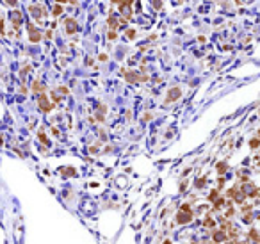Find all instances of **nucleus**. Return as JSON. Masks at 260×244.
I'll return each instance as SVG.
<instances>
[{
    "label": "nucleus",
    "mask_w": 260,
    "mask_h": 244,
    "mask_svg": "<svg viewBox=\"0 0 260 244\" xmlns=\"http://www.w3.org/2000/svg\"><path fill=\"white\" fill-rule=\"evenodd\" d=\"M212 239H214V242H225L228 239V235L225 233V230H217V232L212 233Z\"/></svg>",
    "instance_id": "nucleus-8"
},
{
    "label": "nucleus",
    "mask_w": 260,
    "mask_h": 244,
    "mask_svg": "<svg viewBox=\"0 0 260 244\" xmlns=\"http://www.w3.org/2000/svg\"><path fill=\"white\" fill-rule=\"evenodd\" d=\"M151 118H153V114L151 112H146V114H143V121H150Z\"/></svg>",
    "instance_id": "nucleus-26"
},
{
    "label": "nucleus",
    "mask_w": 260,
    "mask_h": 244,
    "mask_svg": "<svg viewBox=\"0 0 260 244\" xmlns=\"http://www.w3.org/2000/svg\"><path fill=\"white\" fill-rule=\"evenodd\" d=\"M249 239H251L253 242L258 244V242H260V233L257 232V230H251V232H249Z\"/></svg>",
    "instance_id": "nucleus-14"
},
{
    "label": "nucleus",
    "mask_w": 260,
    "mask_h": 244,
    "mask_svg": "<svg viewBox=\"0 0 260 244\" xmlns=\"http://www.w3.org/2000/svg\"><path fill=\"white\" fill-rule=\"evenodd\" d=\"M239 244H249V242H239Z\"/></svg>",
    "instance_id": "nucleus-38"
},
{
    "label": "nucleus",
    "mask_w": 260,
    "mask_h": 244,
    "mask_svg": "<svg viewBox=\"0 0 260 244\" xmlns=\"http://www.w3.org/2000/svg\"><path fill=\"white\" fill-rule=\"evenodd\" d=\"M64 30H66L68 36H73V34H77L78 30V22L75 18H66L64 20Z\"/></svg>",
    "instance_id": "nucleus-5"
},
{
    "label": "nucleus",
    "mask_w": 260,
    "mask_h": 244,
    "mask_svg": "<svg viewBox=\"0 0 260 244\" xmlns=\"http://www.w3.org/2000/svg\"><path fill=\"white\" fill-rule=\"evenodd\" d=\"M29 14H30L36 22L41 23L43 22V18H46L48 13H46V7L41 6V4H30V6H29Z\"/></svg>",
    "instance_id": "nucleus-1"
},
{
    "label": "nucleus",
    "mask_w": 260,
    "mask_h": 244,
    "mask_svg": "<svg viewBox=\"0 0 260 244\" xmlns=\"http://www.w3.org/2000/svg\"><path fill=\"white\" fill-rule=\"evenodd\" d=\"M27 34H29V41H30V43H39V41L43 39L41 30H39L34 23H29L27 25Z\"/></svg>",
    "instance_id": "nucleus-3"
},
{
    "label": "nucleus",
    "mask_w": 260,
    "mask_h": 244,
    "mask_svg": "<svg viewBox=\"0 0 260 244\" xmlns=\"http://www.w3.org/2000/svg\"><path fill=\"white\" fill-rule=\"evenodd\" d=\"M217 198H219V191H217V189H214V191L210 193V196H209V200H210V201H216Z\"/></svg>",
    "instance_id": "nucleus-18"
},
{
    "label": "nucleus",
    "mask_w": 260,
    "mask_h": 244,
    "mask_svg": "<svg viewBox=\"0 0 260 244\" xmlns=\"http://www.w3.org/2000/svg\"><path fill=\"white\" fill-rule=\"evenodd\" d=\"M64 175H75V169H62Z\"/></svg>",
    "instance_id": "nucleus-27"
},
{
    "label": "nucleus",
    "mask_w": 260,
    "mask_h": 244,
    "mask_svg": "<svg viewBox=\"0 0 260 244\" xmlns=\"http://www.w3.org/2000/svg\"><path fill=\"white\" fill-rule=\"evenodd\" d=\"M203 225H205L207 228H212V226H216V221H214V219H210V217H207Z\"/></svg>",
    "instance_id": "nucleus-19"
},
{
    "label": "nucleus",
    "mask_w": 260,
    "mask_h": 244,
    "mask_svg": "<svg viewBox=\"0 0 260 244\" xmlns=\"http://www.w3.org/2000/svg\"><path fill=\"white\" fill-rule=\"evenodd\" d=\"M38 103H39V109H41L43 112H50L52 109H54V103H50V102H48V96H46L45 93L39 94Z\"/></svg>",
    "instance_id": "nucleus-7"
},
{
    "label": "nucleus",
    "mask_w": 260,
    "mask_h": 244,
    "mask_svg": "<svg viewBox=\"0 0 260 244\" xmlns=\"http://www.w3.org/2000/svg\"><path fill=\"white\" fill-rule=\"evenodd\" d=\"M107 39H109V41H116V39H118V32H116V30H112V29H109V32H107Z\"/></svg>",
    "instance_id": "nucleus-17"
},
{
    "label": "nucleus",
    "mask_w": 260,
    "mask_h": 244,
    "mask_svg": "<svg viewBox=\"0 0 260 244\" xmlns=\"http://www.w3.org/2000/svg\"><path fill=\"white\" fill-rule=\"evenodd\" d=\"M217 2H219V4H221V2H223V0H217Z\"/></svg>",
    "instance_id": "nucleus-39"
},
{
    "label": "nucleus",
    "mask_w": 260,
    "mask_h": 244,
    "mask_svg": "<svg viewBox=\"0 0 260 244\" xmlns=\"http://www.w3.org/2000/svg\"><path fill=\"white\" fill-rule=\"evenodd\" d=\"M32 93H39V91H41V93H45V86L41 82H39V80H34L32 82Z\"/></svg>",
    "instance_id": "nucleus-10"
},
{
    "label": "nucleus",
    "mask_w": 260,
    "mask_h": 244,
    "mask_svg": "<svg viewBox=\"0 0 260 244\" xmlns=\"http://www.w3.org/2000/svg\"><path fill=\"white\" fill-rule=\"evenodd\" d=\"M118 23H119V20H118V18H114L112 14L109 16V20H107V25H109V29H112V30H116V29H118Z\"/></svg>",
    "instance_id": "nucleus-11"
},
{
    "label": "nucleus",
    "mask_w": 260,
    "mask_h": 244,
    "mask_svg": "<svg viewBox=\"0 0 260 244\" xmlns=\"http://www.w3.org/2000/svg\"><path fill=\"white\" fill-rule=\"evenodd\" d=\"M84 62H86V66H91V68H94V61H93V59H91V57H86V61H84Z\"/></svg>",
    "instance_id": "nucleus-24"
},
{
    "label": "nucleus",
    "mask_w": 260,
    "mask_h": 244,
    "mask_svg": "<svg viewBox=\"0 0 260 244\" xmlns=\"http://www.w3.org/2000/svg\"><path fill=\"white\" fill-rule=\"evenodd\" d=\"M6 4L9 7H13V9H16L18 7V0H6Z\"/></svg>",
    "instance_id": "nucleus-20"
},
{
    "label": "nucleus",
    "mask_w": 260,
    "mask_h": 244,
    "mask_svg": "<svg viewBox=\"0 0 260 244\" xmlns=\"http://www.w3.org/2000/svg\"><path fill=\"white\" fill-rule=\"evenodd\" d=\"M62 13H64V7H62V4H56V6L52 7V16H61Z\"/></svg>",
    "instance_id": "nucleus-9"
},
{
    "label": "nucleus",
    "mask_w": 260,
    "mask_h": 244,
    "mask_svg": "<svg viewBox=\"0 0 260 244\" xmlns=\"http://www.w3.org/2000/svg\"><path fill=\"white\" fill-rule=\"evenodd\" d=\"M193 221V210H191V205L189 203H183L182 209L178 210L177 214V223L178 225H185V223Z\"/></svg>",
    "instance_id": "nucleus-2"
},
{
    "label": "nucleus",
    "mask_w": 260,
    "mask_h": 244,
    "mask_svg": "<svg viewBox=\"0 0 260 244\" xmlns=\"http://www.w3.org/2000/svg\"><path fill=\"white\" fill-rule=\"evenodd\" d=\"M64 2H68V0H56V4H64Z\"/></svg>",
    "instance_id": "nucleus-34"
},
{
    "label": "nucleus",
    "mask_w": 260,
    "mask_h": 244,
    "mask_svg": "<svg viewBox=\"0 0 260 244\" xmlns=\"http://www.w3.org/2000/svg\"><path fill=\"white\" fill-rule=\"evenodd\" d=\"M180 96H182V89L178 88V86L171 88L169 91H167L166 98H164V105H169V103H173V102H177Z\"/></svg>",
    "instance_id": "nucleus-4"
},
{
    "label": "nucleus",
    "mask_w": 260,
    "mask_h": 244,
    "mask_svg": "<svg viewBox=\"0 0 260 244\" xmlns=\"http://www.w3.org/2000/svg\"><path fill=\"white\" fill-rule=\"evenodd\" d=\"M235 4H237V6H241V4H242V0H235Z\"/></svg>",
    "instance_id": "nucleus-35"
},
{
    "label": "nucleus",
    "mask_w": 260,
    "mask_h": 244,
    "mask_svg": "<svg viewBox=\"0 0 260 244\" xmlns=\"http://www.w3.org/2000/svg\"><path fill=\"white\" fill-rule=\"evenodd\" d=\"M258 146H260V137H257V135H255V137L249 141V148H251V150H255V148H258Z\"/></svg>",
    "instance_id": "nucleus-15"
},
{
    "label": "nucleus",
    "mask_w": 260,
    "mask_h": 244,
    "mask_svg": "<svg viewBox=\"0 0 260 244\" xmlns=\"http://www.w3.org/2000/svg\"><path fill=\"white\" fill-rule=\"evenodd\" d=\"M68 2H70V4H73V6H77V4H78V0H68Z\"/></svg>",
    "instance_id": "nucleus-32"
},
{
    "label": "nucleus",
    "mask_w": 260,
    "mask_h": 244,
    "mask_svg": "<svg viewBox=\"0 0 260 244\" xmlns=\"http://www.w3.org/2000/svg\"><path fill=\"white\" fill-rule=\"evenodd\" d=\"M205 182H207V178H198V180H196V187H203L205 185Z\"/></svg>",
    "instance_id": "nucleus-21"
},
{
    "label": "nucleus",
    "mask_w": 260,
    "mask_h": 244,
    "mask_svg": "<svg viewBox=\"0 0 260 244\" xmlns=\"http://www.w3.org/2000/svg\"><path fill=\"white\" fill-rule=\"evenodd\" d=\"M164 244H171V242H169V241H166V242H164Z\"/></svg>",
    "instance_id": "nucleus-37"
},
{
    "label": "nucleus",
    "mask_w": 260,
    "mask_h": 244,
    "mask_svg": "<svg viewBox=\"0 0 260 244\" xmlns=\"http://www.w3.org/2000/svg\"><path fill=\"white\" fill-rule=\"evenodd\" d=\"M0 144H4V139H2V137H0Z\"/></svg>",
    "instance_id": "nucleus-36"
},
{
    "label": "nucleus",
    "mask_w": 260,
    "mask_h": 244,
    "mask_svg": "<svg viewBox=\"0 0 260 244\" xmlns=\"http://www.w3.org/2000/svg\"><path fill=\"white\" fill-rule=\"evenodd\" d=\"M38 137H39V141H41V143H45V144H46V146H48V144H50V141H48V137H46V134H45V130H43V128L39 130Z\"/></svg>",
    "instance_id": "nucleus-13"
},
{
    "label": "nucleus",
    "mask_w": 260,
    "mask_h": 244,
    "mask_svg": "<svg viewBox=\"0 0 260 244\" xmlns=\"http://www.w3.org/2000/svg\"><path fill=\"white\" fill-rule=\"evenodd\" d=\"M153 7L155 9H162V0H153Z\"/></svg>",
    "instance_id": "nucleus-25"
},
{
    "label": "nucleus",
    "mask_w": 260,
    "mask_h": 244,
    "mask_svg": "<svg viewBox=\"0 0 260 244\" xmlns=\"http://www.w3.org/2000/svg\"><path fill=\"white\" fill-rule=\"evenodd\" d=\"M11 22H13L11 27L14 29V30H18V29L23 25V16H22V13L18 11V9H13L11 11Z\"/></svg>",
    "instance_id": "nucleus-6"
},
{
    "label": "nucleus",
    "mask_w": 260,
    "mask_h": 244,
    "mask_svg": "<svg viewBox=\"0 0 260 244\" xmlns=\"http://www.w3.org/2000/svg\"><path fill=\"white\" fill-rule=\"evenodd\" d=\"M98 61H100V62H107V61H109V56H107V54H100V56H98Z\"/></svg>",
    "instance_id": "nucleus-22"
},
{
    "label": "nucleus",
    "mask_w": 260,
    "mask_h": 244,
    "mask_svg": "<svg viewBox=\"0 0 260 244\" xmlns=\"http://www.w3.org/2000/svg\"><path fill=\"white\" fill-rule=\"evenodd\" d=\"M0 34H2V36L6 34V23H4V20H2V18H0Z\"/></svg>",
    "instance_id": "nucleus-23"
},
{
    "label": "nucleus",
    "mask_w": 260,
    "mask_h": 244,
    "mask_svg": "<svg viewBox=\"0 0 260 244\" xmlns=\"http://www.w3.org/2000/svg\"><path fill=\"white\" fill-rule=\"evenodd\" d=\"M198 41H199V43H205V41H207V38H205V36H199Z\"/></svg>",
    "instance_id": "nucleus-31"
},
{
    "label": "nucleus",
    "mask_w": 260,
    "mask_h": 244,
    "mask_svg": "<svg viewBox=\"0 0 260 244\" xmlns=\"http://www.w3.org/2000/svg\"><path fill=\"white\" fill-rule=\"evenodd\" d=\"M59 91H61L62 94H68V88H64V86H61V88H59Z\"/></svg>",
    "instance_id": "nucleus-28"
},
{
    "label": "nucleus",
    "mask_w": 260,
    "mask_h": 244,
    "mask_svg": "<svg viewBox=\"0 0 260 244\" xmlns=\"http://www.w3.org/2000/svg\"><path fill=\"white\" fill-rule=\"evenodd\" d=\"M45 36H46L48 39H52V36H54V34H52V29H50V30H46V32H45Z\"/></svg>",
    "instance_id": "nucleus-29"
},
{
    "label": "nucleus",
    "mask_w": 260,
    "mask_h": 244,
    "mask_svg": "<svg viewBox=\"0 0 260 244\" xmlns=\"http://www.w3.org/2000/svg\"><path fill=\"white\" fill-rule=\"evenodd\" d=\"M111 2H112V4H118V6H119V4H121L123 0H111Z\"/></svg>",
    "instance_id": "nucleus-33"
},
{
    "label": "nucleus",
    "mask_w": 260,
    "mask_h": 244,
    "mask_svg": "<svg viewBox=\"0 0 260 244\" xmlns=\"http://www.w3.org/2000/svg\"><path fill=\"white\" fill-rule=\"evenodd\" d=\"M216 169H217V173L219 175H223V173H226V169H228V166H226V162H219L216 166Z\"/></svg>",
    "instance_id": "nucleus-16"
},
{
    "label": "nucleus",
    "mask_w": 260,
    "mask_h": 244,
    "mask_svg": "<svg viewBox=\"0 0 260 244\" xmlns=\"http://www.w3.org/2000/svg\"><path fill=\"white\" fill-rule=\"evenodd\" d=\"M89 151H91V153H93V155H94V153L98 151V148H96V146H91V148H89Z\"/></svg>",
    "instance_id": "nucleus-30"
},
{
    "label": "nucleus",
    "mask_w": 260,
    "mask_h": 244,
    "mask_svg": "<svg viewBox=\"0 0 260 244\" xmlns=\"http://www.w3.org/2000/svg\"><path fill=\"white\" fill-rule=\"evenodd\" d=\"M135 36H137L135 29H127V30H125V38L130 39V41H132V39H135Z\"/></svg>",
    "instance_id": "nucleus-12"
}]
</instances>
